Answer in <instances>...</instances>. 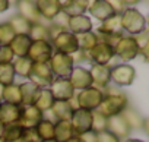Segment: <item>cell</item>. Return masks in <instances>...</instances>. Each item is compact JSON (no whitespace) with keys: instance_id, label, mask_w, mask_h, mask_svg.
<instances>
[{"instance_id":"obj_1","label":"cell","mask_w":149,"mask_h":142,"mask_svg":"<svg viewBox=\"0 0 149 142\" xmlns=\"http://www.w3.org/2000/svg\"><path fill=\"white\" fill-rule=\"evenodd\" d=\"M127 107H129V100L124 94H121V92H108V94H104L102 103L100 104L97 111L108 119V117L121 114Z\"/></svg>"},{"instance_id":"obj_2","label":"cell","mask_w":149,"mask_h":142,"mask_svg":"<svg viewBox=\"0 0 149 142\" xmlns=\"http://www.w3.org/2000/svg\"><path fill=\"white\" fill-rule=\"evenodd\" d=\"M120 21L123 31L129 32L130 37L137 35L146 29V19L136 8H127L120 15Z\"/></svg>"},{"instance_id":"obj_3","label":"cell","mask_w":149,"mask_h":142,"mask_svg":"<svg viewBox=\"0 0 149 142\" xmlns=\"http://www.w3.org/2000/svg\"><path fill=\"white\" fill-rule=\"evenodd\" d=\"M48 66L51 69V72L56 78H64V79H69L72 70L74 67V63H73V59L72 56L69 54H63V53H53L50 62H48Z\"/></svg>"},{"instance_id":"obj_4","label":"cell","mask_w":149,"mask_h":142,"mask_svg":"<svg viewBox=\"0 0 149 142\" xmlns=\"http://www.w3.org/2000/svg\"><path fill=\"white\" fill-rule=\"evenodd\" d=\"M104 94H105L104 91L91 87V88H86V90L79 91L78 94H74V97H76V101H78V107L79 108L95 111L100 107V104L102 103Z\"/></svg>"},{"instance_id":"obj_5","label":"cell","mask_w":149,"mask_h":142,"mask_svg":"<svg viewBox=\"0 0 149 142\" xmlns=\"http://www.w3.org/2000/svg\"><path fill=\"white\" fill-rule=\"evenodd\" d=\"M70 125H72L74 136H81L89 132L92 126V111L84 110V108L73 110L72 117H70Z\"/></svg>"},{"instance_id":"obj_6","label":"cell","mask_w":149,"mask_h":142,"mask_svg":"<svg viewBox=\"0 0 149 142\" xmlns=\"http://www.w3.org/2000/svg\"><path fill=\"white\" fill-rule=\"evenodd\" d=\"M113 50H114V57L117 56L124 63H127V62H130V60H133L139 56V48H137L133 37H130V35L129 37L123 35Z\"/></svg>"},{"instance_id":"obj_7","label":"cell","mask_w":149,"mask_h":142,"mask_svg":"<svg viewBox=\"0 0 149 142\" xmlns=\"http://www.w3.org/2000/svg\"><path fill=\"white\" fill-rule=\"evenodd\" d=\"M54 53V48L51 47L50 43L47 41H32L31 43V47L28 50V54L26 57L34 63V64H38V63H48L51 56Z\"/></svg>"},{"instance_id":"obj_8","label":"cell","mask_w":149,"mask_h":142,"mask_svg":"<svg viewBox=\"0 0 149 142\" xmlns=\"http://www.w3.org/2000/svg\"><path fill=\"white\" fill-rule=\"evenodd\" d=\"M50 44L53 48H56L57 53H63V54H69V56L79 51L76 37L69 31H61L54 40H51Z\"/></svg>"},{"instance_id":"obj_9","label":"cell","mask_w":149,"mask_h":142,"mask_svg":"<svg viewBox=\"0 0 149 142\" xmlns=\"http://www.w3.org/2000/svg\"><path fill=\"white\" fill-rule=\"evenodd\" d=\"M136 70L127 63H120L111 67V81L118 87H129L134 82Z\"/></svg>"},{"instance_id":"obj_10","label":"cell","mask_w":149,"mask_h":142,"mask_svg":"<svg viewBox=\"0 0 149 142\" xmlns=\"http://www.w3.org/2000/svg\"><path fill=\"white\" fill-rule=\"evenodd\" d=\"M54 75L51 72V69L48 63H38L32 66L31 75H29V82L37 85L38 88H47L53 82Z\"/></svg>"},{"instance_id":"obj_11","label":"cell","mask_w":149,"mask_h":142,"mask_svg":"<svg viewBox=\"0 0 149 142\" xmlns=\"http://www.w3.org/2000/svg\"><path fill=\"white\" fill-rule=\"evenodd\" d=\"M86 57L89 62H94V64H102V66H108V63H111V60L114 59V50L104 44V43H97L88 53Z\"/></svg>"},{"instance_id":"obj_12","label":"cell","mask_w":149,"mask_h":142,"mask_svg":"<svg viewBox=\"0 0 149 142\" xmlns=\"http://www.w3.org/2000/svg\"><path fill=\"white\" fill-rule=\"evenodd\" d=\"M48 90L54 101H69L74 95V90L72 84L69 82V79H64V78H54Z\"/></svg>"},{"instance_id":"obj_13","label":"cell","mask_w":149,"mask_h":142,"mask_svg":"<svg viewBox=\"0 0 149 142\" xmlns=\"http://www.w3.org/2000/svg\"><path fill=\"white\" fill-rule=\"evenodd\" d=\"M44 119V114L35 106H22L18 125L24 129H35V126Z\"/></svg>"},{"instance_id":"obj_14","label":"cell","mask_w":149,"mask_h":142,"mask_svg":"<svg viewBox=\"0 0 149 142\" xmlns=\"http://www.w3.org/2000/svg\"><path fill=\"white\" fill-rule=\"evenodd\" d=\"M69 82L72 84L74 91H82L86 88L92 87V78L89 73V69L84 67V66H74L72 73L69 76Z\"/></svg>"},{"instance_id":"obj_15","label":"cell","mask_w":149,"mask_h":142,"mask_svg":"<svg viewBox=\"0 0 149 142\" xmlns=\"http://www.w3.org/2000/svg\"><path fill=\"white\" fill-rule=\"evenodd\" d=\"M89 73L92 78V87L97 90L104 91L111 82V67L102 64H92L89 69Z\"/></svg>"},{"instance_id":"obj_16","label":"cell","mask_w":149,"mask_h":142,"mask_svg":"<svg viewBox=\"0 0 149 142\" xmlns=\"http://www.w3.org/2000/svg\"><path fill=\"white\" fill-rule=\"evenodd\" d=\"M16 6H18V15L25 18L29 24L42 22V18L40 16V12L37 9V2H32V0H21V2H16Z\"/></svg>"},{"instance_id":"obj_17","label":"cell","mask_w":149,"mask_h":142,"mask_svg":"<svg viewBox=\"0 0 149 142\" xmlns=\"http://www.w3.org/2000/svg\"><path fill=\"white\" fill-rule=\"evenodd\" d=\"M107 130L110 133H113L114 136H117L118 139H121V138L126 139L130 135V127L121 114L107 119Z\"/></svg>"},{"instance_id":"obj_18","label":"cell","mask_w":149,"mask_h":142,"mask_svg":"<svg viewBox=\"0 0 149 142\" xmlns=\"http://www.w3.org/2000/svg\"><path fill=\"white\" fill-rule=\"evenodd\" d=\"M37 9H38L42 21L45 19V21L51 22L61 12V5H60L58 0H38Z\"/></svg>"},{"instance_id":"obj_19","label":"cell","mask_w":149,"mask_h":142,"mask_svg":"<svg viewBox=\"0 0 149 142\" xmlns=\"http://www.w3.org/2000/svg\"><path fill=\"white\" fill-rule=\"evenodd\" d=\"M86 10L91 13V16H94L95 19H98L101 22H104L105 19H108L114 15V10L110 6L108 0H95V2H91Z\"/></svg>"},{"instance_id":"obj_20","label":"cell","mask_w":149,"mask_h":142,"mask_svg":"<svg viewBox=\"0 0 149 142\" xmlns=\"http://www.w3.org/2000/svg\"><path fill=\"white\" fill-rule=\"evenodd\" d=\"M67 28H69V32H72L73 35H78V34L92 31V22H91V18H88L86 15L72 16L69 18Z\"/></svg>"},{"instance_id":"obj_21","label":"cell","mask_w":149,"mask_h":142,"mask_svg":"<svg viewBox=\"0 0 149 142\" xmlns=\"http://www.w3.org/2000/svg\"><path fill=\"white\" fill-rule=\"evenodd\" d=\"M21 116V107L8 104V103H0V122L5 126L18 123Z\"/></svg>"},{"instance_id":"obj_22","label":"cell","mask_w":149,"mask_h":142,"mask_svg":"<svg viewBox=\"0 0 149 142\" xmlns=\"http://www.w3.org/2000/svg\"><path fill=\"white\" fill-rule=\"evenodd\" d=\"M61 5V10L69 16H81L85 15L89 2H85V0H67V2H60Z\"/></svg>"},{"instance_id":"obj_23","label":"cell","mask_w":149,"mask_h":142,"mask_svg":"<svg viewBox=\"0 0 149 142\" xmlns=\"http://www.w3.org/2000/svg\"><path fill=\"white\" fill-rule=\"evenodd\" d=\"M32 40L29 38V35H24V34H16L15 38L12 40V43L9 44L10 50L13 51L15 56L18 57H25L28 54V50L31 47Z\"/></svg>"},{"instance_id":"obj_24","label":"cell","mask_w":149,"mask_h":142,"mask_svg":"<svg viewBox=\"0 0 149 142\" xmlns=\"http://www.w3.org/2000/svg\"><path fill=\"white\" fill-rule=\"evenodd\" d=\"M50 113L56 119V122H70L73 108L70 107L69 101H54L53 107L50 108Z\"/></svg>"},{"instance_id":"obj_25","label":"cell","mask_w":149,"mask_h":142,"mask_svg":"<svg viewBox=\"0 0 149 142\" xmlns=\"http://www.w3.org/2000/svg\"><path fill=\"white\" fill-rule=\"evenodd\" d=\"M53 104H54V98H53L50 90L48 88H40V91L37 94V98L34 101V106L44 114V113L50 111Z\"/></svg>"},{"instance_id":"obj_26","label":"cell","mask_w":149,"mask_h":142,"mask_svg":"<svg viewBox=\"0 0 149 142\" xmlns=\"http://www.w3.org/2000/svg\"><path fill=\"white\" fill-rule=\"evenodd\" d=\"M2 103H8V104L22 107V97H21V90H19L18 84H12V85H8V87L3 88Z\"/></svg>"},{"instance_id":"obj_27","label":"cell","mask_w":149,"mask_h":142,"mask_svg":"<svg viewBox=\"0 0 149 142\" xmlns=\"http://www.w3.org/2000/svg\"><path fill=\"white\" fill-rule=\"evenodd\" d=\"M98 34H123L120 15H113L98 27Z\"/></svg>"},{"instance_id":"obj_28","label":"cell","mask_w":149,"mask_h":142,"mask_svg":"<svg viewBox=\"0 0 149 142\" xmlns=\"http://www.w3.org/2000/svg\"><path fill=\"white\" fill-rule=\"evenodd\" d=\"M24 133H25V129L21 127L18 123L8 125V126H5L2 139H3V142H25Z\"/></svg>"},{"instance_id":"obj_29","label":"cell","mask_w":149,"mask_h":142,"mask_svg":"<svg viewBox=\"0 0 149 142\" xmlns=\"http://www.w3.org/2000/svg\"><path fill=\"white\" fill-rule=\"evenodd\" d=\"M19 90H21V97H22V106H34V101L37 98L40 88L28 81V82L21 84Z\"/></svg>"},{"instance_id":"obj_30","label":"cell","mask_w":149,"mask_h":142,"mask_svg":"<svg viewBox=\"0 0 149 142\" xmlns=\"http://www.w3.org/2000/svg\"><path fill=\"white\" fill-rule=\"evenodd\" d=\"M73 129L70 122H56L54 123V139L57 142H67L73 138Z\"/></svg>"},{"instance_id":"obj_31","label":"cell","mask_w":149,"mask_h":142,"mask_svg":"<svg viewBox=\"0 0 149 142\" xmlns=\"http://www.w3.org/2000/svg\"><path fill=\"white\" fill-rule=\"evenodd\" d=\"M12 66H13V70H15V75H19L22 78H29L34 63L25 56V57H16L12 62Z\"/></svg>"},{"instance_id":"obj_32","label":"cell","mask_w":149,"mask_h":142,"mask_svg":"<svg viewBox=\"0 0 149 142\" xmlns=\"http://www.w3.org/2000/svg\"><path fill=\"white\" fill-rule=\"evenodd\" d=\"M74 37H76V43H78L79 51H84V53H88V51L98 43L97 34L92 32V31L84 32V34H78V35H74Z\"/></svg>"},{"instance_id":"obj_33","label":"cell","mask_w":149,"mask_h":142,"mask_svg":"<svg viewBox=\"0 0 149 142\" xmlns=\"http://www.w3.org/2000/svg\"><path fill=\"white\" fill-rule=\"evenodd\" d=\"M35 132H37L40 141L54 139V122L44 117V119L35 126Z\"/></svg>"},{"instance_id":"obj_34","label":"cell","mask_w":149,"mask_h":142,"mask_svg":"<svg viewBox=\"0 0 149 142\" xmlns=\"http://www.w3.org/2000/svg\"><path fill=\"white\" fill-rule=\"evenodd\" d=\"M29 38L32 41H47L50 43V35H48V25H45L44 22H38V24H32L31 29L28 32Z\"/></svg>"},{"instance_id":"obj_35","label":"cell","mask_w":149,"mask_h":142,"mask_svg":"<svg viewBox=\"0 0 149 142\" xmlns=\"http://www.w3.org/2000/svg\"><path fill=\"white\" fill-rule=\"evenodd\" d=\"M9 25L13 28V31H15V34H24V35H28V32H29V29H31V25L32 24H29L25 18H22L21 15H12L10 18H9Z\"/></svg>"},{"instance_id":"obj_36","label":"cell","mask_w":149,"mask_h":142,"mask_svg":"<svg viewBox=\"0 0 149 142\" xmlns=\"http://www.w3.org/2000/svg\"><path fill=\"white\" fill-rule=\"evenodd\" d=\"M121 116H123L124 120L127 122L130 130H132V129H140L142 125H143V119H142V116H140L136 110H133V108H130V107H127V108L121 113Z\"/></svg>"},{"instance_id":"obj_37","label":"cell","mask_w":149,"mask_h":142,"mask_svg":"<svg viewBox=\"0 0 149 142\" xmlns=\"http://www.w3.org/2000/svg\"><path fill=\"white\" fill-rule=\"evenodd\" d=\"M133 40L139 48V54H142L145 57V60H148V53H149V32L145 29L143 32L133 35Z\"/></svg>"},{"instance_id":"obj_38","label":"cell","mask_w":149,"mask_h":142,"mask_svg":"<svg viewBox=\"0 0 149 142\" xmlns=\"http://www.w3.org/2000/svg\"><path fill=\"white\" fill-rule=\"evenodd\" d=\"M15 81V70L12 63L8 64H0V85L8 87L12 85Z\"/></svg>"},{"instance_id":"obj_39","label":"cell","mask_w":149,"mask_h":142,"mask_svg":"<svg viewBox=\"0 0 149 142\" xmlns=\"http://www.w3.org/2000/svg\"><path fill=\"white\" fill-rule=\"evenodd\" d=\"M15 31L9 25V22H2L0 24V45H9L12 40L15 38Z\"/></svg>"},{"instance_id":"obj_40","label":"cell","mask_w":149,"mask_h":142,"mask_svg":"<svg viewBox=\"0 0 149 142\" xmlns=\"http://www.w3.org/2000/svg\"><path fill=\"white\" fill-rule=\"evenodd\" d=\"M91 130L95 132V133L107 130V117H104L97 110L92 111V126H91Z\"/></svg>"},{"instance_id":"obj_41","label":"cell","mask_w":149,"mask_h":142,"mask_svg":"<svg viewBox=\"0 0 149 142\" xmlns=\"http://www.w3.org/2000/svg\"><path fill=\"white\" fill-rule=\"evenodd\" d=\"M123 35L124 34H97V38L100 43H104V44L110 45L111 48H114Z\"/></svg>"},{"instance_id":"obj_42","label":"cell","mask_w":149,"mask_h":142,"mask_svg":"<svg viewBox=\"0 0 149 142\" xmlns=\"http://www.w3.org/2000/svg\"><path fill=\"white\" fill-rule=\"evenodd\" d=\"M15 60V54L9 45H0V64H8Z\"/></svg>"},{"instance_id":"obj_43","label":"cell","mask_w":149,"mask_h":142,"mask_svg":"<svg viewBox=\"0 0 149 142\" xmlns=\"http://www.w3.org/2000/svg\"><path fill=\"white\" fill-rule=\"evenodd\" d=\"M67 22H69V16L61 10L50 24L54 25V27H57V28H60V29H63V31H67Z\"/></svg>"},{"instance_id":"obj_44","label":"cell","mask_w":149,"mask_h":142,"mask_svg":"<svg viewBox=\"0 0 149 142\" xmlns=\"http://www.w3.org/2000/svg\"><path fill=\"white\" fill-rule=\"evenodd\" d=\"M97 142H120V139L113 133H110L108 130H104L97 133Z\"/></svg>"},{"instance_id":"obj_45","label":"cell","mask_w":149,"mask_h":142,"mask_svg":"<svg viewBox=\"0 0 149 142\" xmlns=\"http://www.w3.org/2000/svg\"><path fill=\"white\" fill-rule=\"evenodd\" d=\"M108 3L113 8L114 15H121L127 9V5H126V2H123V0H114V2H108Z\"/></svg>"},{"instance_id":"obj_46","label":"cell","mask_w":149,"mask_h":142,"mask_svg":"<svg viewBox=\"0 0 149 142\" xmlns=\"http://www.w3.org/2000/svg\"><path fill=\"white\" fill-rule=\"evenodd\" d=\"M24 138H25V142H41L35 129H25Z\"/></svg>"},{"instance_id":"obj_47","label":"cell","mask_w":149,"mask_h":142,"mask_svg":"<svg viewBox=\"0 0 149 142\" xmlns=\"http://www.w3.org/2000/svg\"><path fill=\"white\" fill-rule=\"evenodd\" d=\"M79 138H81V141H82V142H97V133H95V132H92V130H89V132H86V133L81 135Z\"/></svg>"},{"instance_id":"obj_48","label":"cell","mask_w":149,"mask_h":142,"mask_svg":"<svg viewBox=\"0 0 149 142\" xmlns=\"http://www.w3.org/2000/svg\"><path fill=\"white\" fill-rule=\"evenodd\" d=\"M9 6H10V3L8 2V0H0V13L6 12L9 9Z\"/></svg>"},{"instance_id":"obj_49","label":"cell","mask_w":149,"mask_h":142,"mask_svg":"<svg viewBox=\"0 0 149 142\" xmlns=\"http://www.w3.org/2000/svg\"><path fill=\"white\" fill-rule=\"evenodd\" d=\"M67 142H82V141H81V138H79V136H73V138H70Z\"/></svg>"},{"instance_id":"obj_50","label":"cell","mask_w":149,"mask_h":142,"mask_svg":"<svg viewBox=\"0 0 149 142\" xmlns=\"http://www.w3.org/2000/svg\"><path fill=\"white\" fill-rule=\"evenodd\" d=\"M3 130H5V125H3L2 122H0V138L3 136Z\"/></svg>"},{"instance_id":"obj_51","label":"cell","mask_w":149,"mask_h":142,"mask_svg":"<svg viewBox=\"0 0 149 142\" xmlns=\"http://www.w3.org/2000/svg\"><path fill=\"white\" fill-rule=\"evenodd\" d=\"M3 85H0V101H2V94H3Z\"/></svg>"},{"instance_id":"obj_52","label":"cell","mask_w":149,"mask_h":142,"mask_svg":"<svg viewBox=\"0 0 149 142\" xmlns=\"http://www.w3.org/2000/svg\"><path fill=\"white\" fill-rule=\"evenodd\" d=\"M127 142H143V141H140V139H129Z\"/></svg>"},{"instance_id":"obj_53","label":"cell","mask_w":149,"mask_h":142,"mask_svg":"<svg viewBox=\"0 0 149 142\" xmlns=\"http://www.w3.org/2000/svg\"><path fill=\"white\" fill-rule=\"evenodd\" d=\"M41 142H57L56 139H47V141H41Z\"/></svg>"},{"instance_id":"obj_54","label":"cell","mask_w":149,"mask_h":142,"mask_svg":"<svg viewBox=\"0 0 149 142\" xmlns=\"http://www.w3.org/2000/svg\"><path fill=\"white\" fill-rule=\"evenodd\" d=\"M0 142H3V139H2V138H0Z\"/></svg>"},{"instance_id":"obj_55","label":"cell","mask_w":149,"mask_h":142,"mask_svg":"<svg viewBox=\"0 0 149 142\" xmlns=\"http://www.w3.org/2000/svg\"><path fill=\"white\" fill-rule=\"evenodd\" d=\"M0 103H2V101H0Z\"/></svg>"}]
</instances>
